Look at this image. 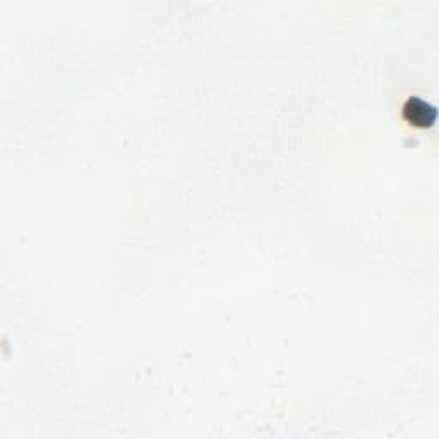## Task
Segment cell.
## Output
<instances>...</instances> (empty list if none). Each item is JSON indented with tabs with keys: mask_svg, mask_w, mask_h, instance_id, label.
Returning a JSON list of instances; mask_svg holds the SVG:
<instances>
[{
	"mask_svg": "<svg viewBox=\"0 0 439 439\" xmlns=\"http://www.w3.org/2000/svg\"><path fill=\"white\" fill-rule=\"evenodd\" d=\"M405 113H408V119L412 122H419L420 126H433L434 119H436V112L434 108L427 107V103H424L419 98H412L408 100V103L404 108Z\"/></svg>",
	"mask_w": 439,
	"mask_h": 439,
	"instance_id": "1",
	"label": "cell"
}]
</instances>
